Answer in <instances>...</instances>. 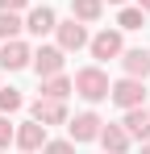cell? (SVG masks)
<instances>
[{"mask_svg":"<svg viewBox=\"0 0 150 154\" xmlns=\"http://www.w3.org/2000/svg\"><path fill=\"white\" fill-rule=\"evenodd\" d=\"M100 146H104V154H125V150H129L125 125H104V129H100Z\"/></svg>","mask_w":150,"mask_h":154,"instance_id":"cell-12","label":"cell"},{"mask_svg":"<svg viewBox=\"0 0 150 154\" xmlns=\"http://www.w3.org/2000/svg\"><path fill=\"white\" fill-rule=\"evenodd\" d=\"M108 75L100 71V67H83V71H75V96H83L88 104H100L108 100Z\"/></svg>","mask_w":150,"mask_h":154,"instance_id":"cell-1","label":"cell"},{"mask_svg":"<svg viewBox=\"0 0 150 154\" xmlns=\"http://www.w3.org/2000/svg\"><path fill=\"white\" fill-rule=\"evenodd\" d=\"M108 100H113V104H121V108H138V104L146 100V88H142V79L125 75V79H117V83L108 88Z\"/></svg>","mask_w":150,"mask_h":154,"instance_id":"cell-2","label":"cell"},{"mask_svg":"<svg viewBox=\"0 0 150 154\" xmlns=\"http://www.w3.org/2000/svg\"><path fill=\"white\" fill-rule=\"evenodd\" d=\"M21 104H25V96L17 88H0V112H17Z\"/></svg>","mask_w":150,"mask_h":154,"instance_id":"cell-18","label":"cell"},{"mask_svg":"<svg viewBox=\"0 0 150 154\" xmlns=\"http://www.w3.org/2000/svg\"><path fill=\"white\" fill-rule=\"evenodd\" d=\"M54 25H58V17H54V8H50V4L29 8V17H25V29H29V33H38V38L54 33Z\"/></svg>","mask_w":150,"mask_h":154,"instance_id":"cell-8","label":"cell"},{"mask_svg":"<svg viewBox=\"0 0 150 154\" xmlns=\"http://www.w3.org/2000/svg\"><path fill=\"white\" fill-rule=\"evenodd\" d=\"M108 4H125V0H108Z\"/></svg>","mask_w":150,"mask_h":154,"instance_id":"cell-24","label":"cell"},{"mask_svg":"<svg viewBox=\"0 0 150 154\" xmlns=\"http://www.w3.org/2000/svg\"><path fill=\"white\" fill-rule=\"evenodd\" d=\"M117 25H121V29H142V25H146V8H121Z\"/></svg>","mask_w":150,"mask_h":154,"instance_id":"cell-17","label":"cell"},{"mask_svg":"<svg viewBox=\"0 0 150 154\" xmlns=\"http://www.w3.org/2000/svg\"><path fill=\"white\" fill-rule=\"evenodd\" d=\"M75 92V83L67 75H50V79H42V96H50V100H67Z\"/></svg>","mask_w":150,"mask_h":154,"instance_id":"cell-14","label":"cell"},{"mask_svg":"<svg viewBox=\"0 0 150 154\" xmlns=\"http://www.w3.org/2000/svg\"><path fill=\"white\" fill-rule=\"evenodd\" d=\"M138 8H146V13H150V0H138Z\"/></svg>","mask_w":150,"mask_h":154,"instance_id":"cell-22","label":"cell"},{"mask_svg":"<svg viewBox=\"0 0 150 154\" xmlns=\"http://www.w3.org/2000/svg\"><path fill=\"white\" fill-rule=\"evenodd\" d=\"M50 137H46V125L42 121H25L21 129H17V146H21L25 154H33V150H42Z\"/></svg>","mask_w":150,"mask_h":154,"instance_id":"cell-10","label":"cell"},{"mask_svg":"<svg viewBox=\"0 0 150 154\" xmlns=\"http://www.w3.org/2000/svg\"><path fill=\"white\" fill-rule=\"evenodd\" d=\"M8 142H17V129H13V121H8V112H4V117H0V150H4Z\"/></svg>","mask_w":150,"mask_h":154,"instance_id":"cell-19","label":"cell"},{"mask_svg":"<svg viewBox=\"0 0 150 154\" xmlns=\"http://www.w3.org/2000/svg\"><path fill=\"white\" fill-rule=\"evenodd\" d=\"M63 54H67L63 46H38V50H33V71H38V79L58 75V71H63V63H67Z\"/></svg>","mask_w":150,"mask_h":154,"instance_id":"cell-3","label":"cell"},{"mask_svg":"<svg viewBox=\"0 0 150 154\" xmlns=\"http://www.w3.org/2000/svg\"><path fill=\"white\" fill-rule=\"evenodd\" d=\"M29 63H33V54H29V46H25L21 38H13V42L0 46V67H4V71H21Z\"/></svg>","mask_w":150,"mask_h":154,"instance_id":"cell-5","label":"cell"},{"mask_svg":"<svg viewBox=\"0 0 150 154\" xmlns=\"http://www.w3.org/2000/svg\"><path fill=\"white\" fill-rule=\"evenodd\" d=\"M21 29H25V21L17 17V13H4V8H0V38H4V42H13Z\"/></svg>","mask_w":150,"mask_h":154,"instance_id":"cell-16","label":"cell"},{"mask_svg":"<svg viewBox=\"0 0 150 154\" xmlns=\"http://www.w3.org/2000/svg\"><path fill=\"white\" fill-rule=\"evenodd\" d=\"M146 112H150V108H146Z\"/></svg>","mask_w":150,"mask_h":154,"instance_id":"cell-25","label":"cell"},{"mask_svg":"<svg viewBox=\"0 0 150 154\" xmlns=\"http://www.w3.org/2000/svg\"><path fill=\"white\" fill-rule=\"evenodd\" d=\"M67 129H71V142H96L104 121H100L96 112H79L75 121H67Z\"/></svg>","mask_w":150,"mask_h":154,"instance_id":"cell-7","label":"cell"},{"mask_svg":"<svg viewBox=\"0 0 150 154\" xmlns=\"http://www.w3.org/2000/svg\"><path fill=\"white\" fill-rule=\"evenodd\" d=\"M29 112H33V121H42V125H63V121H67V104L50 100V96H38Z\"/></svg>","mask_w":150,"mask_h":154,"instance_id":"cell-6","label":"cell"},{"mask_svg":"<svg viewBox=\"0 0 150 154\" xmlns=\"http://www.w3.org/2000/svg\"><path fill=\"white\" fill-rule=\"evenodd\" d=\"M121 67H125V75L146 79L150 75V50H121Z\"/></svg>","mask_w":150,"mask_h":154,"instance_id":"cell-13","label":"cell"},{"mask_svg":"<svg viewBox=\"0 0 150 154\" xmlns=\"http://www.w3.org/2000/svg\"><path fill=\"white\" fill-rule=\"evenodd\" d=\"M54 33H58V46L63 50H79V46H88V29H83V21H63V25H54Z\"/></svg>","mask_w":150,"mask_h":154,"instance_id":"cell-9","label":"cell"},{"mask_svg":"<svg viewBox=\"0 0 150 154\" xmlns=\"http://www.w3.org/2000/svg\"><path fill=\"white\" fill-rule=\"evenodd\" d=\"M25 4H29V0H0V8H4V13H21Z\"/></svg>","mask_w":150,"mask_h":154,"instance_id":"cell-21","label":"cell"},{"mask_svg":"<svg viewBox=\"0 0 150 154\" xmlns=\"http://www.w3.org/2000/svg\"><path fill=\"white\" fill-rule=\"evenodd\" d=\"M88 46H92V58H100V63H108V58H121V50H125L117 29H100V33L88 42Z\"/></svg>","mask_w":150,"mask_h":154,"instance_id":"cell-4","label":"cell"},{"mask_svg":"<svg viewBox=\"0 0 150 154\" xmlns=\"http://www.w3.org/2000/svg\"><path fill=\"white\" fill-rule=\"evenodd\" d=\"M42 154H75V146H71V142H46Z\"/></svg>","mask_w":150,"mask_h":154,"instance_id":"cell-20","label":"cell"},{"mask_svg":"<svg viewBox=\"0 0 150 154\" xmlns=\"http://www.w3.org/2000/svg\"><path fill=\"white\" fill-rule=\"evenodd\" d=\"M142 154H150V137H146V142H142Z\"/></svg>","mask_w":150,"mask_h":154,"instance_id":"cell-23","label":"cell"},{"mask_svg":"<svg viewBox=\"0 0 150 154\" xmlns=\"http://www.w3.org/2000/svg\"><path fill=\"white\" fill-rule=\"evenodd\" d=\"M100 13H104V0H71V17H75V21H83V25L96 21Z\"/></svg>","mask_w":150,"mask_h":154,"instance_id":"cell-15","label":"cell"},{"mask_svg":"<svg viewBox=\"0 0 150 154\" xmlns=\"http://www.w3.org/2000/svg\"><path fill=\"white\" fill-rule=\"evenodd\" d=\"M125 133H129V137H138V142H146L150 137V112L146 108H142V104H138V108H125Z\"/></svg>","mask_w":150,"mask_h":154,"instance_id":"cell-11","label":"cell"}]
</instances>
